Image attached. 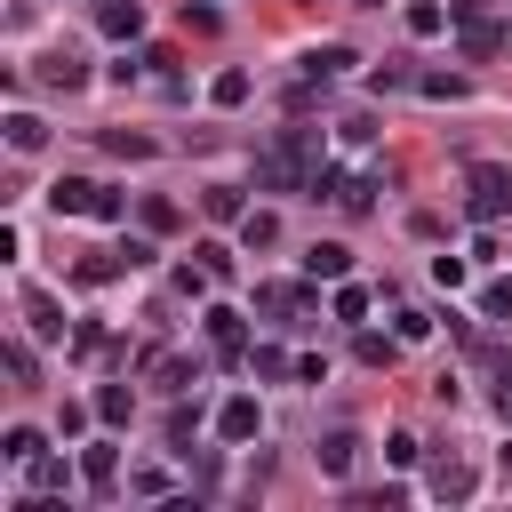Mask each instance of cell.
<instances>
[{"label":"cell","instance_id":"cell-1","mask_svg":"<svg viewBox=\"0 0 512 512\" xmlns=\"http://www.w3.org/2000/svg\"><path fill=\"white\" fill-rule=\"evenodd\" d=\"M312 168H320V128H280L256 160V184L272 192H312Z\"/></svg>","mask_w":512,"mask_h":512},{"label":"cell","instance_id":"cell-2","mask_svg":"<svg viewBox=\"0 0 512 512\" xmlns=\"http://www.w3.org/2000/svg\"><path fill=\"white\" fill-rule=\"evenodd\" d=\"M464 208H472V224H504L512 216V168L504 160H472L464 168Z\"/></svg>","mask_w":512,"mask_h":512},{"label":"cell","instance_id":"cell-3","mask_svg":"<svg viewBox=\"0 0 512 512\" xmlns=\"http://www.w3.org/2000/svg\"><path fill=\"white\" fill-rule=\"evenodd\" d=\"M448 16H456V40H464V56L472 64H488V56H504V16L488 8V0H448Z\"/></svg>","mask_w":512,"mask_h":512},{"label":"cell","instance_id":"cell-4","mask_svg":"<svg viewBox=\"0 0 512 512\" xmlns=\"http://www.w3.org/2000/svg\"><path fill=\"white\" fill-rule=\"evenodd\" d=\"M200 320H208V352H216L224 368H240V360H248V320H240L232 304H208Z\"/></svg>","mask_w":512,"mask_h":512},{"label":"cell","instance_id":"cell-5","mask_svg":"<svg viewBox=\"0 0 512 512\" xmlns=\"http://www.w3.org/2000/svg\"><path fill=\"white\" fill-rule=\"evenodd\" d=\"M136 264H152V248H144V240H128L120 256H80V264H72V280H80V288H104L112 272H136Z\"/></svg>","mask_w":512,"mask_h":512},{"label":"cell","instance_id":"cell-6","mask_svg":"<svg viewBox=\"0 0 512 512\" xmlns=\"http://www.w3.org/2000/svg\"><path fill=\"white\" fill-rule=\"evenodd\" d=\"M256 432H264V408H256V392H232V400L216 408V440H232V448H240V440H256Z\"/></svg>","mask_w":512,"mask_h":512},{"label":"cell","instance_id":"cell-7","mask_svg":"<svg viewBox=\"0 0 512 512\" xmlns=\"http://www.w3.org/2000/svg\"><path fill=\"white\" fill-rule=\"evenodd\" d=\"M424 488H432L440 504H464V496L480 488V472H472L464 456H432V472H424Z\"/></svg>","mask_w":512,"mask_h":512},{"label":"cell","instance_id":"cell-8","mask_svg":"<svg viewBox=\"0 0 512 512\" xmlns=\"http://www.w3.org/2000/svg\"><path fill=\"white\" fill-rule=\"evenodd\" d=\"M80 480H88V496H112V488H120V448H112V440L80 448Z\"/></svg>","mask_w":512,"mask_h":512},{"label":"cell","instance_id":"cell-9","mask_svg":"<svg viewBox=\"0 0 512 512\" xmlns=\"http://www.w3.org/2000/svg\"><path fill=\"white\" fill-rule=\"evenodd\" d=\"M304 280H352V248L344 240H312L304 248Z\"/></svg>","mask_w":512,"mask_h":512},{"label":"cell","instance_id":"cell-10","mask_svg":"<svg viewBox=\"0 0 512 512\" xmlns=\"http://www.w3.org/2000/svg\"><path fill=\"white\" fill-rule=\"evenodd\" d=\"M304 304H312V296H304L296 280H256V312H264V320H288V312H304Z\"/></svg>","mask_w":512,"mask_h":512},{"label":"cell","instance_id":"cell-11","mask_svg":"<svg viewBox=\"0 0 512 512\" xmlns=\"http://www.w3.org/2000/svg\"><path fill=\"white\" fill-rule=\"evenodd\" d=\"M48 208H56V216H88V208H96V184H88V176H56V184H48Z\"/></svg>","mask_w":512,"mask_h":512},{"label":"cell","instance_id":"cell-12","mask_svg":"<svg viewBox=\"0 0 512 512\" xmlns=\"http://www.w3.org/2000/svg\"><path fill=\"white\" fill-rule=\"evenodd\" d=\"M96 24H104L112 40H136V32H144V0H96Z\"/></svg>","mask_w":512,"mask_h":512},{"label":"cell","instance_id":"cell-13","mask_svg":"<svg viewBox=\"0 0 512 512\" xmlns=\"http://www.w3.org/2000/svg\"><path fill=\"white\" fill-rule=\"evenodd\" d=\"M200 216H208V224H240V216H248L240 184H208V192H200Z\"/></svg>","mask_w":512,"mask_h":512},{"label":"cell","instance_id":"cell-14","mask_svg":"<svg viewBox=\"0 0 512 512\" xmlns=\"http://www.w3.org/2000/svg\"><path fill=\"white\" fill-rule=\"evenodd\" d=\"M232 232H240V248H248V256H256V248H280V216H272V208H248Z\"/></svg>","mask_w":512,"mask_h":512},{"label":"cell","instance_id":"cell-15","mask_svg":"<svg viewBox=\"0 0 512 512\" xmlns=\"http://www.w3.org/2000/svg\"><path fill=\"white\" fill-rule=\"evenodd\" d=\"M352 464H360V432H328V440H320V472H328V480H344Z\"/></svg>","mask_w":512,"mask_h":512},{"label":"cell","instance_id":"cell-16","mask_svg":"<svg viewBox=\"0 0 512 512\" xmlns=\"http://www.w3.org/2000/svg\"><path fill=\"white\" fill-rule=\"evenodd\" d=\"M24 320H32V336H64V304H56L48 288H32V296H24Z\"/></svg>","mask_w":512,"mask_h":512},{"label":"cell","instance_id":"cell-17","mask_svg":"<svg viewBox=\"0 0 512 512\" xmlns=\"http://www.w3.org/2000/svg\"><path fill=\"white\" fill-rule=\"evenodd\" d=\"M336 72H352V48H344V40H328V48L304 56V80H336Z\"/></svg>","mask_w":512,"mask_h":512},{"label":"cell","instance_id":"cell-18","mask_svg":"<svg viewBox=\"0 0 512 512\" xmlns=\"http://www.w3.org/2000/svg\"><path fill=\"white\" fill-rule=\"evenodd\" d=\"M48 144V120L40 112H8V152H40Z\"/></svg>","mask_w":512,"mask_h":512},{"label":"cell","instance_id":"cell-19","mask_svg":"<svg viewBox=\"0 0 512 512\" xmlns=\"http://www.w3.org/2000/svg\"><path fill=\"white\" fill-rule=\"evenodd\" d=\"M352 352H360V368H392V360H400V336H376V328H360V336H352Z\"/></svg>","mask_w":512,"mask_h":512},{"label":"cell","instance_id":"cell-20","mask_svg":"<svg viewBox=\"0 0 512 512\" xmlns=\"http://www.w3.org/2000/svg\"><path fill=\"white\" fill-rule=\"evenodd\" d=\"M24 472H32V488H48V496H64V488H72V464H64V456H48V448H40Z\"/></svg>","mask_w":512,"mask_h":512},{"label":"cell","instance_id":"cell-21","mask_svg":"<svg viewBox=\"0 0 512 512\" xmlns=\"http://www.w3.org/2000/svg\"><path fill=\"white\" fill-rule=\"evenodd\" d=\"M448 24H456V16H448L440 0H416V8H408V32H416V40H440Z\"/></svg>","mask_w":512,"mask_h":512},{"label":"cell","instance_id":"cell-22","mask_svg":"<svg viewBox=\"0 0 512 512\" xmlns=\"http://www.w3.org/2000/svg\"><path fill=\"white\" fill-rule=\"evenodd\" d=\"M40 80L72 96V88H88V64H80V56H48V64H40Z\"/></svg>","mask_w":512,"mask_h":512},{"label":"cell","instance_id":"cell-23","mask_svg":"<svg viewBox=\"0 0 512 512\" xmlns=\"http://www.w3.org/2000/svg\"><path fill=\"white\" fill-rule=\"evenodd\" d=\"M0 368H8V384L24 392V384H40V360H32V344H0Z\"/></svg>","mask_w":512,"mask_h":512},{"label":"cell","instance_id":"cell-24","mask_svg":"<svg viewBox=\"0 0 512 512\" xmlns=\"http://www.w3.org/2000/svg\"><path fill=\"white\" fill-rule=\"evenodd\" d=\"M40 448H48V440H40L32 424H8V432H0V456H8V464H32Z\"/></svg>","mask_w":512,"mask_h":512},{"label":"cell","instance_id":"cell-25","mask_svg":"<svg viewBox=\"0 0 512 512\" xmlns=\"http://www.w3.org/2000/svg\"><path fill=\"white\" fill-rule=\"evenodd\" d=\"M208 104H224V112H232V104H248V72H240V64H232V72H216V80H208Z\"/></svg>","mask_w":512,"mask_h":512},{"label":"cell","instance_id":"cell-26","mask_svg":"<svg viewBox=\"0 0 512 512\" xmlns=\"http://www.w3.org/2000/svg\"><path fill=\"white\" fill-rule=\"evenodd\" d=\"M144 368H152V376H160V384H168V392H184V384H192V376H200V368H192V360H184V352H160V360H144Z\"/></svg>","mask_w":512,"mask_h":512},{"label":"cell","instance_id":"cell-27","mask_svg":"<svg viewBox=\"0 0 512 512\" xmlns=\"http://www.w3.org/2000/svg\"><path fill=\"white\" fill-rule=\"evenodd\" d=\"M480 320L512 328V280H488V288H480Z\"/></svg>","mask_w":512,"mask_h":512},{"label":"cell","instance_id":"cell-28","mask_svg":"<svg viewBox=\"0 0 512 512\" xmlns=\"http://www.w3.org/2000/svg\"><path fill=\"white\" fill-rule=\"evenodd\" d=\"M416 88H424L432 104H456V96H464V72H416Z\"/></svg>","mask_w":512,"mask_h":512},{"label":"cell","instance_id":"cell-29","mask_svg":"<svg viewBox=\"0 0 512 512\" xmlns=\"http://www.w3.org/2000/svg\"><path fill=\"white\" fill-rule=\"evenodd\" d=\"M392 336H400V344H424V336H432V312L400 304V312H392Z\"/></svg>","mask_w":512,"mask_h":512},{"label":"cell","instance_id":"cell-30","mask_svg":"<svg viewBox=\"0 0 512 512\" xmlns=\"http://www.w3.org/2000/svg\"><path fill=\"white\" fill-rule=\"evenodd\" d=\"M104 152H120V160H152V136H128V128H104Z\"/></svg>","mask_w":512,"mask_h":512},{"label":"cell","instance_id":"cell-31","mask_svg":"<svg viewBox=\"0 0 512 512\" xmlns=\"http://www.w3.org/2000/svg\"><path fill=\"white\" fill-rule=\"evenodd\" d=\"M336 320H368V288L360 280H336Z\"/></svg>","mask_w":512,"mask_h":512},{"label":"cell","instance_id":"cell-32","mask_svg":"<svg viewBox=\"0 0 512 512\" xmlns=\"http://www.w3.org/2000/svg\"><path fill=\"white\" fill-rule=\"evenodd\" d=\"M248 368H256V376H296V360H288L280 344H256V352H248Z\"/></svg>","mask_w":512,"mask_h":512},{"label":"cell","instance_id":"cell-33","mask_svg":"<svg viewBox=\"0 0 512 512\" xmlns=\"http://www.w3.org/2000/svg\"><path fill=\"white\" fill-rule=\"evenodd\" d=\"M128 408H136L128 384H104V392H96V416H104V424H128Z\"/></svg>","mask_w":512,"mask_h":512},{"label":"cell","instance_id":"cell-34","mask_svg":"<svg viewBox=\"0 0 512 512\" xmlns=\"http://www.w3.org/2000/svg\"><path fill=\"white\" fill-rule=\"evenodd\" d=\"M136 216H144V232H176V224H184V216H176V200H144Z\"/></svg>","mask_w":512,"mask_h":512},{"label":"cell","instance_id":"cell-35","mask_svg":"<svg viewBox=\"0 0 512 512\" xmlns=\"http://www.w3.org/2000/svg\"><path fill=\"white\" fill-rule=\"evenodd\" d=\"M192 256H200V272H208V280H232V248H216V240H200Z\"/></svg>","mask_w":512,"mask_h":512},{"label":"cell","instance_id":"cell-36","mask_svg":"<svg viewBox=\"0 0 512 512\" xmlns=\"http://www.w3.org/2000/svg\"><path fill=\"white\" fill-rule=\"evenodd\" d=\"M416 456H424L416 432H392V440H384V464H416Z\"/></svg>","mask_w":512,"mask_h":512},{"label":"cell","instance_id":"cell-37","mask_svg":"<svg viewBox=\"0 0 512 512\" xmlns=\"http://www.w3.org/2000/svg\"><path fill=\"white\" fill-rule=\"evenodd\" d=\"M120 208H128V200H120L112 184H96V208H88V216H96V224H120Z\"/></svg>","mask_w":512,"mask_h":512},{"label":"cell","instance_id":"cell-38","mask_svg":"<svg viewBox=\"0 0 512 512\" xmlns=\"http://www.w3.org/2000/svg\"><path fill=\"white\" fill-rule=\"evenodd\" d=\"M88 416H96V400H88V408H80V400H64V416H56V432L72 440V432H88Z\"/></svg>","mask_w":512,"mask_h":512},{"label":"cell","instance_id":"cell-39","mask_svg":"<svg viewBox=\"0 0 512 512\" xmlns=\"http://www.w3.org/2000/svg\"><path fill=\"white\" fill-rule=\"evenodd\" d=\"M192 432H200V408H168V440H176V448H184V440H192Z\"/></svg>","mask_w":512,"mask_h":512},{"label":"cell","instance_id":"cell-40","mask_svg":"<svg viewBox=\"0 0 512 512\" xmlns=\"http://www.w3.org/2000/svg\"><path fill=\"white\" fill-rule=\"evenodd\" d=\"M432 280L440 288H464V256H432Z\"/></svg>","mask_w":512,"mask_h":512},{"label":"cell","instance_id":"cell-41","mask_svg":"<svg viewBox=\"0 0 512 512\" xmlns=\"http://www.w3.org/2000/svg\"><path fill=\"white\" fill-rule=\"evenodd\" d=\"M128 496H168V472H128Z\"/></svg>","mask_w":512,"mask_h":512}]
</instances>
